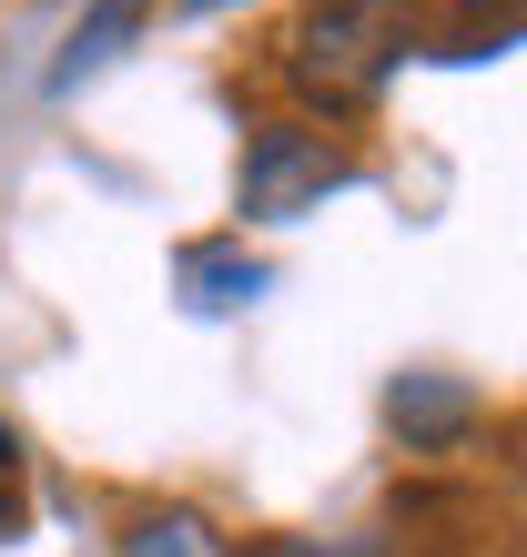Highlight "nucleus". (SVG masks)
Returning a JSON list of instances; mask_svg holds the SVG:
<instances>
[{
  "instance_id": "obj_2",
  "label": "nucleus",
  "mask_w": 527,
  "mask_h": 557,
  "mask_svg": "<svg viewBox=\"0 0 527 557\" xmlns=\"http://www.w3.org/2000/svg\"><path fill=\"white\" fill-rule=\"evenodd\" d=\"M335 183H345V152H324V133L264 122V133L244 143V213H254V223H294V213H315Z\"/></svg>"
},
{
  "instance_id": "obj_7",
  "label": "nucleus",
  "mask_w": 527,
  "mask_h": 557,
  "mask_svg": "<svg viewBox=\"0 0 527 557\" xmlns=\"http://www.w3.org/2000/svg\"><path fill=\"white\" fill-rule=\"evenodd\" d=\"M11 476H21V436L0 425V486H11Z\"/></svg>"
},
{
  "instance_id": "obj_6",
  "label": "nucleus",
  "mask_w": 527,
  "mask_h": 557,
  "mask_svg": "<svg viewBox=\"0 0 527 557\" xmlns=\"http://www.w3.org/2000/svg\"><path fill=\"white\" fill-rule=\"evenodd\" d=\"M193 537H204V528H193V517H143V528L122 537V557H204Z\"/></svg>"
},
{
  "instance_id": "obj_3",
  "label": "nucleus",
  "mask_w": 527,
  "mask_h": 557,
  "mask_svg": "<svg viewBox=\"0 0 527 557\" xmlns=\"http://www.w3.org/2000/svg\"><path fill=\"white\" fill-rule=\"evenodd\" d=\"M143 11L152 0H91V11L72 21V41H61V61H51V91H82L91 72H112V61L132 51V30H143Z\"/></svg>"
},
{
  "instance_id": "obj_4",
  "label": "nucleus",
  "mask_w": 527,
  "mask_h": 557,
  "mask_svg": "<svg viewBox=\"0 0 527 557\" xmlns=\"http://www.w3.org/2000/svg\"><path fill=\"white\" fill-rule=\"evenodd\" d=\"M254 294H264L254 253H234V244H193L183 253V305L193 314H234V305H254Z\"/></svg>"
},
{
  "instance_id": "obj_5",
  "label": "nucleus",
  "mask_w": 527,
  "mask_h": 557,
  "mask_svg": "<svg viewBox=\"0 0 527 557\" xmlns=\"http://www.w3.org/2000/svg\"><path fill=\"white\" fill-rule=\"evenodd\" d=\"M385 416L406 425V436L437 446V436H456V425H467V396H456V385H437V375H406V385L385 396Z\"/></svg>"
},
{
  "instance_id": "obj_1",
  "label": "nucleus",
  "mask_w": 527,
  "mask_h": 557,
  "mask_svg": "<svg viewBox=\"0 0 527 557\" xmlns=\"http://www.w3.org/2000/svg\"><path fill=\"white\" fill-rule=\"evenodd\" d=\"M395 61H406V0H315L305 30H294V82L324 112L376 102Z\"/></svg>"
},
{
  "instance_id": "obj_8",
  "label": "nucleus",
  "mask_w": 527,
  "mask_h": 557,
  "mask_svg": "<svg viewBox=\"0 0 527 557\" xmlns=\"http://www.w3.org/2000/svg\"><path fill=\"white\" fill-rule=\"evenodd\" d=\"M183 11H213V0H183Z\"/></svg>"
}]
</instances>
